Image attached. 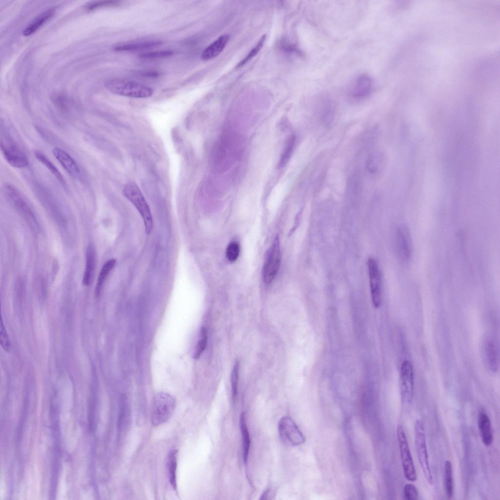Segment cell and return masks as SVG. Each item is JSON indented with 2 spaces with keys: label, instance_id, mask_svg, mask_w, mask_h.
I'll list each match as a JSON object with an SVG mask.
<instances>
[{
  "label": "cell",
  "instance_id": "6da1fadb",
  "mask_svg": "<svg viewBox=\"0 0 500 500\" xmlns=\"http://www.w3.org/2000/svg\"><path fill=\"white\" fill-rule=\"evenodd\" d=\"M123 194L136 208L143 220L146 232L151 233L153 220L150 208L140 188L133 181L127 183L123 189Z\"/></svg>",
  "mask_w": 500,
  "mask_h": 500
},
{
  "label": "cell",
  "instance_id": "d4e9b609",
  "mask_svg": "<svg viewBox=\"0 0 500 500\" xmlns=\"http://www.w3.org/2000/svg\"><path fill=\"white\" fill-rule=\"evenodd\" d=\"M334 105L332 101L328 98L323 100L320 107V115L323 123L329 124L331 122L334 114Z\"/></svg>",
  "mask_w": 500,
  "mask_h": 500
},
{
  "label": "cell",
  "instance_id": "5bb4252c",
  "mask_svg": "<svg viewBox=\"0 0 500 500\" xmlns=\"http://www.w3.org/2000/svg\"><path fill=\"white\" fill-rule=\"evenodd\" d=\"M53 154L64 169L71 176L77 177L80 174V169L75 160L63 149L55 147Z\"/></svg>",
  "mask_w": 500,
  "mask_h": 500
},
{
  "label": "cell",
  "instance_id": "44dd1931",
  "mask_svg": "<svg viewBox=\"0 0 500 500\" xmlns=\"http://www.w3.org/2000/svg\"><path fill=\"white\" fill-rule=\"evenodd\" d=\"M162 43L160 41H149L143 42L119 44L113 47L116 51H131L155 47Z\"/></svg>",
  "mask_w": 500,
  "mask_h": 500
},
{
  "label": "cell",
  "instance_id": "d590c367",
  "mask_svg": "<svg viewBox=\"0 0 500 500\" xmlns=\"http://www.w3.org/2000/svg\"><path fill=\"white\" fill-rule=\"evenodd\" d=\"M0 343L2 348L6 351H8L10 348V342L8 334L6 331L3 323L2 317L0 318Z\"/></svg>",
  "mask_w": 500,
  "mask_h": 500
},
{
  "label": "cell",
  "instance_id": "f546056e",
  "mask_svg": "<svg viewBox=\"0 0 500 500\" xmlns=\"http://www.w3.org/2000/svg\"><path fill=\"white\" fill-rule=\"evenodd\" d=\"M239 375V362L236 360L233 365L230 377L232 399L233 402L236 401L238 394V384Z\"/></svg>",
  "mask_w": 500,
  "mask_h": 500
},
{
  "label": "cell",
  "instance_id": "4316f807",
  "mask_svg": "<svg viewBox=\"0 0 500 500\" xmlns=\"http://www.w3.org/2000/svg\"><path fill=\"white\" fill-rule=\"evenodd\" d=\"M382 157L377 151H374L369 154L366 161V168L369 173L375 174L381 166Z\"/></svg>",
  "mask_w": 500,
  "mask_h": 500
},
{
  "label": "cell",
  "instance_id": "8992f818",
  "mask_svg": "<svg viewBox=\"0 0 500 500\" xmlns=\"http://www.w3.org/2000/svg\"><path fill=\"white\" fill-rule=\"evenodd\" d=\"M0 149L6 162L16 168H23L29 165L26 156L8 134L1 139Z\"/></svg>",
  "mask_w": 500,
  "mask_h": 500
},
{
  "label": "cell",
  "instance_id": "9c48e42d",
  "mask_svg": "<svg viewBox=\"0 0 500 500\" xmlns=\"http://www.w3.org/2000/svg\"><path fill=\"white\" fill-rule=\"evenodd\" d=\"M281 259L279 241L276 238L268 251L264 262L262 277L267 284L271 283L278 272Z\"/></svg>",
  "mask_w": 500,
  "mask_h": 500
},
{
  "label": "cell",
  "instance_id": "cb8c5ba5",
  "mask_svg": "<svg viewBox=\"0 0 500 500\" xmlns=\"http://www.w3.org/2000/svg\"><path fill=\"white\" fill-rule=\"evenodd\" d=\"M34 154L38 161L47 168L62 185H65V181L61 172L43 153L40 151H35Z\"/></svg>",
  "mask_w": 500,
  "mask_h": 500
},
{
  "label": "cell",
  "instance_id": "5b68a950",
  "mask_svg": "<svg viewBox=\"0 0 500 500\" xmlns=\"http://www.w3.org/2000/svg\"><path fill=\"white\" fill-rule=\"evenodd\" d=\"M176 405V400L171 395L159 392L154 397L151 414V423L154 426L161 425L172 416Z\"/></svg>",
  "mask_w": 500,
  "mask_h": 500
},
{
  "label": "cell",
  "instance_id": "e575fe53",
  "mask_svg": "<svg viewBox=\"0 0 500 500\" xmlns=\"http://www.w3.org/2000/svg\"><path fill=\"white\" fill-rule=\"evenodd\" d=\"M403 495L407 500H417L418 492L417 488L412 484H406L404 487Z\"/></svg>",
  "mask_w": 500,
  "mask_h": 500
},
{
  "label": "cell",
  "instance_id": "484cf974",
  "mask_svg": "<svg viewBox=\"0 0 500 500\" xmlns=\"http://www.w3.org/2000/svg\"><path fill=\"white\" fill-rule=\"evenodd\" d=\"M444 480L445 491L448 499H450L453 496V482L452 464L449 460L445 463Z\"/></svg>",
  "mask_w": 500,
  "mask_h": 500
},
{
  "label": "cell",
  "instance_id": "4fadbf2b",
  "mask_svg": "<svg viewBox=\"0 0 500 500\" xmlns=\"http://www.w3.org/2000/svg\"><path fill=\"white\" fill-rule=\"evenodd\" d=\"M373 85V80L370 76L365 74L361 75L352 83L350 94L355 99L365 98L371 93Z\"/></svg>",
  "mask_w": 500,
  "mask_h": 500
},
{
  "label": "cell",
  "instance_id": "9a60e30c",
  "mask_svg": "<svg viewBox=\"0 0 500 500\" xmlns=\"http://www.w3.org/2000/svg\"><path fill=\"white\" fill-rule=\"evenodd\" d=\"M229 40V35L221 36L203 50L201 58L203 60L207 61L215 58L222 52Z\"/></svg>",
  "mask_w": 500,
  "mask_h": 500
},
{
  "label": "cell",
  "instance_id": "52a82bcc",
  "mask_svg": "<svg viewBox=\"0 0 500 500\" xmlns=\"http://www.w3.org/2000/svg\"><path fill=\"white\" fill-rule=\"evenodd\" d=\"M396 435L404 477L409 481H415L417 479L416 471L405 432L400 425L397 426Z\"/></svg>",
  "mask_w": 500,
  "mask_h": 500
},
{
  "label": "cell",
  "instance_id": "30bf717a",
  "mask_svg": "<svg viewBox=\"0 0 500 500\" xmlns=\"http://www.w3.org/2000/svg\"><path fill=\"white\" fill-rule=\"evenodd\" d=\"M483 362L487 370L496 373L499 367V348L497 338L492 334L487 335L481 344Z\"/></svg>",
  "mask_w": 500,
  "mask_h": 500
},
{
  "label": "cell",
  "instance_id": "8fae6325",
  "mask_svg": "<svg viewBox=\"0 0 500 500\" xmlns=\"http://www.w3.org/2000/svg\"><path fill=\"white\" fill-rule=\"evenodd\" d=\"M400 390L402 401L412 402L414 393V374L413 367L409 361H405L401 365L400 373Z\"/></svg>",
  "mask_w": 500,
  "mask_h": 500
},
{
  "label": "cell",
  "instance_id": "4dcf8cb0",
  "mask_svg": "<svg viewBox=\"0 0 500 500\" xmlns=\"http://www.w3.org/2000/svg\"><path fill=\"white\" fill-rule=\"evenodd\" d=\"M174 52L172 50H164L145 53L140 54L139 57L141 59L148 60L156 59L169 57L172 56Z\"/></svg>",
  "mask_w": 500,
  "mask_h": 500
},
{
  "label": "cell",
  "instance_id": "7c38bea8",
  "mask_svg": "<svg viewBox=\"0 0 500 500\" xmlns=\"http://www.w3.org/2000/svg\"><path fill=\"white\" fill-rule=\"evenodd\" d=\"M367 266L369 271L370 290L372 302L375 308L379 307L381 301V278L377 264L372 258L368 259Z\"/></svg>",
  "mask_w": 500,
  "mask_h": 500
},
{
  "label": "cell",
  "instance_id": "7402d4cb",
  "mask_svg": "<svg viewBox=\"0 0 500 500\" xmlns=\"http://www.w3.org/2000/svg\"><path fill=\"white\" fill-rule=\"evenodd\" d=\"M115 264L116 260L111 259L103 265L99 273L96 285L95 294L97 296L100 294L104 282Z\"/></svg>",
  "mask_w": 500,
  "mask_h": 500
},
{
  "label": "cell",
  "instance_id": "f1b7e54d",
  "mask_svg": "<svg viewBox=\"0 0 500 500\" xmlns=\"http://www.w3.org/2000/svg\"><path fill=\"white\" fill-rule=\"evenodd\" d=\"M295 144V137L294 135H292L288 138L281 154L279 163V166L280 167H284L288 163L294 149Z\"/></svg>",
  "mask_w": 500,
  "mask_h": 500
},
{
  "label": "cell",
  "instance_id": "ffe728a7",
  "mask_svg": "<svg viewBox=\"0 0 500 500\" xmlns=\"http://www.w3.org/2000/svg\"><path fill=\"white\" fill-rule=\"evenodd\" d=\"M240 431L242 436V455L245 463L247 462L250 444V439L247 426L246 415L242 412L240 417Z\"/></svg>",
  "mask_w": 500,
  "mask_h": 500
},
{
  "label": "cell",
  "instance_id": "d6986e66",
  "mask_svg": "<svg viewBox=\"0 0 500 500\" xmlns=\"http://www.w3.org/2000/svg\"><path fill=\"white\" fill-rule=\"evenodd\" d=\"M55 12V9L52 8L48 9L39 15L23 30V35L27 36L34 33L44 23L53 16Z\"/></svg>",
  "mask_w": 500,
  "mask_h": 500
},
{
  "label": "cell",
  "instance_id": "277c9868",
  "mask_svg": "<svg viewBox=\"0 0 500 500\" xmlns=\"http://www.w3.org/2000/svg\"><path fill=\"white\" fill-rule=\"evenodd\" d=\"M414 433L416 451L420 467L427 482L432 485L433 479L428 460L424 426L419 419L415 421Z\"/></svg>",
  "mask_w": 500,
  "mask_h": 500
},
{
  "label": "cell",
  "instance_id": "836d02e7",
  "mask_svg": "<svg viewBox=\"0 0 500 500\" xmlns=\"http://www.w3.org/2000/svg\"><path fill=\"white\" fill-rule=\"evenodd\" d=\"M240 250V246L237 242H231L228 246L226 250L227 259L230 262L235 261L239 256Z\"/></svg>",
  "mask_w": 500,
  "mask_h": 500
},
{
  "label": "cell",
  "instance_id": "2e32d148",
  "mask_svg": "<svg viewBox=\"0 0 500 500\" xmlns=\"http://www.w3.org/2000/svg\"><path fill=\"white\" fill-rule=\"evenodd\" d=\"M478 426L481 435L482 441L486 446H489L493 440L490 419L484 411L479 413Z\"/></svg>",
  "mask_w": 500,
  "mask_h": 500
},
{
  "label": "cell",
  "instance_id": "7a4b0ae2",
  "mask_svg": "<svg viewBox=\"0 0 500 500\" xmlns=\"http://www.w3.org/2000/svg\"><path fill=\"white\" fill-rule=\"evenodd\" d=\"M104 85L112 93L132 98H146L151 96L153 93L152 89L148 86L121 79L108 80Z\"/></svg>",
  "mask_w": 500,
  "mask_h": 500
},
{
  "label": "cell",
  "instance_id": "603a6c76",
  "mask_svg": "<svg viewBox=\"0 0 500 500\" xmlns=\"http://www.w3.org/2000/svg\"><path fill=\"white\" fill-rule=\"evenodd\" d=\"M177 450H173L168 456L167 469L169 482L175 490L177 489L176 471L177 467Z\"/></svg>",
  "mask_w": 500,
  "mask_h": 500
},
{
  "label": "cell",
  "instance_id": "e0dca14e",
  "mask_svg": "<svg viewBox=\"0 0 500 500\" xmlns=\"http://www.w3.org/2000/svg\"><path fill=\"white\" fill-rule=\"evenodd\" d=\"M130 423V408L125 396L120 398L118 419L119 434H124Z\"/></svg>",
  "mask_w": 500,
  "mask_h": 500
},
{
  "label": "cell",
  "instance_id": "d6a6232c",
  "mask_svg": "<svg viewBox=\"0 0 500 500\" xmlns=\"http://www.w3.org/2000/svg\"><path fill=\"white\" fill-rule=\"evenodd\" d=\"M266 38V35H264L260 38L256 45L250 50L247 56L242 60L236 66L237 68L242 66L250 60L255 56L260 51L263 45Z\"/></svg>",
  "mask_w": 500,
  "mask_h": 500
},
{
  "label": "cell",
  "instance_id": "1f68e13d",
  "mask_svg": "<svg viewBox=\"0 0 500 500\" xmlns=\"http://www.w3.org/2000/svg\"><path fill=\"white\" fill-rule=\"evenodd\" d=\"M207 331L205 327H203L201 330V338L196 346L194 358H199L204 351L207 343Z\"/></svg>",
  "mask_w": 500,
  "mask_h": 500
},
{
  "label": "cell",
  "instance_id": "ba28073f",
  "mask_svg": "<svg viewBox=\"0 0 500 500\" xmlns=\"http://www.w3.org/2000/svg\"><path fill=\"white\" fill-rule=\"evenodd\" d=\"M278 430L281 440L286 444L297 446L305 442V436L294 420L289 417L285 416L280 419Z\"/></svg>",
  "mask_w": 500,
  "mask_h": 500
},
{
  "label": "cell",
  "instance_id": "8d00e7d4",
  "mask_svg": "<svg viewBox=\"0 0 500 500\" xmlns=\"http://www.w3.org/2000/svg\"><path fill=\"white\" fill-rule=\"evenodd\" d=\"M117 3V1H116L111 0L95 1L88 4V5L87 6V8L89 10H91L103 6L116 5Z\"/></svg>",
  "mask_w": 500,
  "mask_h": 500
},
{
  "label": "cell",
  "instance_id": "ac0fdd59",
  "mask_svg": "<svg viewBox=\"0 0 500 500\" xmlns=\"http://www.w3.org/2000/svg\"><path fill=\"white\" fill-rule=\"evenodd\" d=\"M85 254V266L83 283L84 286H89L92 280L96 261V252L92 245L88 247Z\"/></svg>",
  "mask_w": 500,
  "mask_h": 500
},
{
  "label": "cell",
  "instance_id": "3957f363",
  "mask_svg": "<svg viewBox=\"0 0 500 500\" xmlns=\"http://www.w3.org/2000/svg\"><path fill=\"white\" fill-rule=\"evenodd\" d=\"M2 190L10 204L25 218L32 229L37 231L39 229V224L37 219L19 191L9 184H5Z\"/></svg>",
  "mask_w": 500,
  "mask_h": 500
},
{
  "label": "cell",
  "instance_id": "74e56055",
  "mask_svg": "<svg viewBox=\"0 0 500 500\" xmlns=\"http://www.w3.org/2000/svg\"><path fill=\"white\" fill-rule=\"evenodd\" d=\"M139 74L142 76L152 78H156L157 77H159L160 75L159 72L155 71H141Z\"/></svg>",
  "mask_w": 500,
  "mask_h": 500
},
{
  "label": "cell",
  "instance_id": "83f0119b",
  "mask_svg": "<svg viewBox=\"0 0 500 500\" xmlns=\"http://www.w3.org/2000/svg\"><path fill=\"white\" fill-rule=\"evenodd\" d=\"M405 233L399 230L397 234L398 250L401 257L405 261L409 258L410 249L409 242Z\"/></svg>",
  "mask_w": 500,
  "mask_h": 500
}]
</instances>
